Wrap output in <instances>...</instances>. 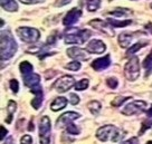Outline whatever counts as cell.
Listing matches in <instances>:
<instances>
[{
    "label": "cell",
    "instance_id": "cell-24",
    "mask_svg": "<svg viewBox=\"0 0 152 144\" xmlns=\"http://www.w3.org/2000/svg\"><path fill=\"white\" fill-rule=\"evenodd\" d=\"M87 108L91 111L92 114H99V112L101 111V104L97 101H91L88 104H87Z\"/></svg>",
    "mask_w": 152,
    "mask_h": 144
},
{
    "label": "cell",
    "instance_id": "cell-13",
    "mask_svg": "<svg viewBox=\"0 0 152 144\" xmlns=\"http://www.w3.org/2000/svg\"><path fill=\"white\" fill-rule=\"evenodd\" d=\"M105 49H106L105 44L99 39L92 40L86 47V50L91 54H103L105 52Z\"/></svg>",
    "mask_w": 152,
    "mask_h": 144
},
{
    "label": "cell",
    "instance_id": "cell-21",
    "mask_svg": "<svg viewBox=\"0 0 152 144\" xmlns=\"http://www.w3.org/2000/svg\"><path fill=\"white\" fill-rule=\"evenodd\" d=\"M16 108H17V104L15 103L14 101H9L8 102V106H7V111H8V116H7V123H10L11 120H12V115L16 112Z\"/></svg>",
    "mask_w": 152,
    "mask_h": 144
},
{
    "label": "cell",
    "instance_id": "cell-31",
    "mask_svg": "<svg viewBox=\"0 0 152 144\" xmlns=\"http://www.w3.org/2000/svg\"><path fill=\"white\" fill-rule=\"evenodd\" d=\"M126 100H129V97H124V96H119V97H116L115 100H113L112 101V103H111V105L114 106V107H119L121 104H123L124 102L126 101Z\"/></svg>",
    "mask_w": 152,
    "mask_h": 144
},
{
    "label": "cell",
    "instance_id": "cell-28",
    "mask_svg": "<svg viewBox=\"0 0 152 144\" xmlns=\"http://www.w3.org/2000/svg\"><path fill=\"white\" fill-rule=\"evenodd\" d=\"M152 126V120H150V117H148L147 120H144L142 122V127H141V130L139 132V135H142L148 129H150Z\"/></svg>",
    "mask_w": 152,
    "mask_h": 144
},
{
    "label": "cell",
    "instance_id": "cell-14",
    "mask_svg": "<svg viewBox=\"0 0 152 144\" xmlns=\"http://www.w3.org/2000/svg\"><path fill=\"white\" fill-rule=\"evenodd\" d=\"M111 65V57L110 55H106L104 57H101L95 59L94 62L92 63V67L94 68L95 71H103L105 68H107Z\"/></svg>",
    "mask_w": 152,
    "mask_h": 144
},
{
    "label": "cell",
    "instance_id": "cell-41",
    "mask_svg": "<svg viewBox=\"0 0 152 144\" xmlns=\"http://www.w3.org/2000/svg\"><path fill=\"white\" fill-rule=\"evenodd\" d=\"M121 144H138V139H137V137H132V139H130L129 141L124 142V143H121Z\"/></svg>",
    "mask_w": 152,
    "mask_h": 144
},
{
    "label": "cell",
    "instance_id": "cell-5",
    "mask_svg": "<svg viewBox=\"0 0 152 144\" xmlns=\"http://www.w3.org/2000/svg\"><path fill=\"white\" fill-rule=\"evenodd\" d=\"M39 141L40 144H49L50 142V120L43 116L39 122Z\"/></svg>",
    "mask_w": 152,
    "mask_h": 144
},
{
    "label": "cell",
    "instance_id": "cell-44",
    "mask_svg": "<svg viewBox=\"0 0 152 144\" xmlns=\"http://www.w3.org/2000/svg\"><path fill=\"white\" fill-rule=\"evenodd\" d=\"M10 142H11V137H9V139H8V141L6 142V144H10Z\"/></svg>",
    "mask_w": 152,
    "mask_h": 144
},
{
    "label": "cell",
    "instance_id": "cell-17",
    "mask_svg": "<svg viewBox=\"0 0 152 144\" xmlns=\"http://www.w3.org/2000/svg\"><path fill=\"white\" fill-rule=\"evenodd\" d=\"M66 105H67V100L65 97H57L52 103L50 108H52L53 112H57V111H61L63 108H65Z\"/></svg>",
    "mask_w": 152,
    "mask_h": 144
},
{
    "label": "cell",
    "instance_id": "cell-42",
    "mask_svg": "<svg viewBox=\"0 0 152 144\" xmlns=\"http://www.w3.org/2000/svg\"><path fill=\"white\" fill-rule=\"evenodd\" d=\"M148 116H149V117H152V105H151V107L149 108V111H148Z\"/></svg>",
    "mask_w": 152,
    "mask_h": 144
},
{
    "label": "cell",
    "instance_id": "cell-15",
    "mask_svg": "<svg viewBox=\"0 0 152 144\" xmlns=\"http://www.w3.org/2000/svg\"><path fill=\"white\" fill-rule=\"evenodd\" d=\"M31 89V93L35 94V97L34 100L31 101V106H33L35 110H38L42 103H43V91H42V86H36L34 88H30Z\"/></svg>",
    "mask_w": 152,
    "mask_h": 144
},
{
    "label": "cell",
    "instance_id": "cell-36",
    "mask_svg": "<svg viewBox=\"0 0 152 144\" xmlns=\"http://www.w3.org/2000/svg\"><path fill=\"white\" fill-rule=\"evenodd\" d=\"M69 98H71V104H73V105H76V104L80 103V97L76 94H71Z\"/></svg>",
    "mask_w": 152,
    "mask_h": 144
},
{
    "label": "cell",
    "instance_id": "cell-10",
    "mask_svg": "<svg viewBox=\"0 0 152 144\" xmlns=\"http://www.w3.org/2000/svg\"><path fill=\"white\" fill-rule=\"evenodd\" d=\"M80 116L81 115L78 113H76V112H66V113H64V114H62L58 117V120L56 121V126L62 129L64 126L69 125L73 121L77 120Z\"/></svg>",
    "mask_w": 152,
    "mask_h": 144
},
{
    "label": "cell",
    "instance_id": "cell-22",
    "mask_svg": "<svg viewBox=\"0 0 152 144\" xmlns=\"http://www.w3.org/2000/svg\"><path fill=\"white\" fill-rule=\"evenodd\" d=\"M143 67H144L145 72H147L145 76H149L150 73L152 72V50H151V53L145 57V59H144V62H143Z\"/></svg>",
    "mask_w": 152,
    "mask_h": 144
},
{
    "label": "cell",
    "instance_id": "cell-40",
    "mask_svg": "<svg viewBox=\"0 0 152 144\" xmlns=\"http://www.w3.org/2000/svg\"><path fill=\"white\" fill-rule=\"evenodd\" d=\"M0 130H1V135H0V139L4 140L8 132H7V130L5 129V126H1V127H0Z\"/></svg>",
    "mask_w": 152,
    "mask_h": 144
},
{
    "label": "cell",
    "instance_id": "cell-25",
    "mask_svg": "<svg viewBox=\"0 0 152 144\" xmlns=\"http://www.w3.org/2000/svg\"><path fill=\"white\" fill-rule=\"evenodd\" d=\"M129 14H131V10L125 9V8H118V9L112 10L111 12H109V15H112L114 17H123Z\"/></svg>",
    "mask_w": 152,
    "mask_h": 144
},
{
    "label": "cell",
    "instance_id": "cell-39",
    "mask_svg": "<svg viewBox=\"0 0 152 144\" xmlns=\"http://www.w3.org/2000/svg\"><path fill=\"white\" fill-rule=\"evenodd\" d=\"M55 40H56V37H55V33L53 35H50L49 37H48V39H47V43L49 44V45H52V44H54L55 43Z\"/></svg>",
    "mask_w": 152,
    "mask_h": 144
},
{
    "label": "cell",
    "instance_id": "cell-38",
    "mask_svg": "<svg viewBox=\"0 0 152 144\" xmlns=\"http://www.w3.org/2000/svg\"><path fill=\"white\" fill-rule=\"evenodd\" d=\"M20 2H23L25 5H31V4H36V2H39V0H19Z\"/></svg>",
    "mask_w": 152,
    "mask_h": 144
},
{
    "label": "cell",
    "instance_id": "cell-18",
    "mask_svg": "<svg viewBox=\"0 0 152 144\" xmlns=\"http://www.w3.org/2000/svg\"><path fill=\"white\" fill-rule=\"evenodd\" d=\"M118 41L122 48H128L132 41V35L129 34V33H122V34H120Z\"/></svg>",
    "mask_w": 152,
    "mask_h": 144
},
{
    "label": "cell",
    "instance_id": "cell-16",
    "mask_svg": "<svg viewBox=\"0 0 152 144\" xmlns=\"http://www.w3.org/2000/svg\"><path fill=\"white\" fill-rule=\"evenodd\" d=\"M24 82L26 84V86L30 87V88H34L36 86H39V82H40V76L38 74H29V75H26L24 76Z\"/></svg>",
    "mask_w": 152,
    "mask_h": 144
},
{
    "label": "cell",
    "instance_id": "cell-20",
    "mask_svg": "<svg viewBox=\"0 0 152 144\" xmlns=\"http://www.w3.org/2000/svg\"><path fill=\"white\" fill-rule=\"evenodd\" d=\"M19 68H20V72H21V74H23L24 76L31 74V72H33V69H34L33 65L29 62H23L20 64Z\"/></svg>",
    "mask_w": 152,
    "mask_h": 144
},
{
    "label": "cell",
    "instance_id": "cell-4",
    "mask_svg": "<svg viewBox=\"0 0 152 144\" xmlns=\"http://www.w3.org/2000/svg\"><path fill=\"white\" fill-rule=\"evenodd\" d=\"M139 58L138 57H132L125 64L124 67V76L128 81L134 82L138 79L139 75H140V65H139Z\"/></svg>",
    "mask_w": 152,
    "mask_h": 144
},
{
    "label": "cell",
    "instance_id": "cell-46",
    "mask_svg": "<svg viewBox=\"0 0 152 144\" xmlns=\"http://www.w3.org/2000/svg\"><path fill=\"white\" fill-rule=\"evenodd\" d=\"M151 8H152V4H151Z\"/></svg>",
    "mask_w": 152,
    "mask_h": 144
},
{
    "label": "cell",
    "instance_id": "cell-27",
    "mask_svg": "<svg viewBox=\"0 0 152 144\" xmlns=\"http://www.w3.org/2000/svg\"><path fill=\"white\" fill-rule=\"evenodd\" d=\"M144 45H147V43H137V44H134L133 46H131V47H130V49H129L128 52H126V56H130V55L135 54L139 49H141Z\"/></svg>",
    "mask_w": 152,
    "mask_h": 144
},
{
    "label": "cell",
    "instance_id": "cell-26",
    "mask_svg": "<svg viewBox=\"0 0 152 144\" xmlns=\"http://www.w3.org/2000/svg\"><path fill=\"white\" fill-rule=\"evenodd\" d=\"M101 6V0H88L87 1V10L93 12V11H96V10L100 8Z\"/></svg>",
    "mask_w": 152,
    "mask_h": 144
},
{
    "label": "cell",
    "instance_id": "cell-35",
    "mask_svg": "<svg viewBox=\"0 0 152 144\" xmlns=\"http://www.w3.org/2000/svg\"><path fill=\"white\" fill-rule=\"evenodd\" d=\"M20 143L21 144H33V139L30 135H24L21 139H20Z\"/></svg>",
    "mask_w": 152,
    "mask_h": 144
},
{
    "label": "cell",
    "instance_id": "cell-7",
    "mask_svg": "<svg viewBox=\"0 0 152 144\" xmlns=\"http://www.w3.org/2000/svg\"><path fill=\"white\" fill-rule=\"evenodd\" d=\"M145 108H147V103L144 101H134L124 107L122 110V114L126 116H132L144 112Z\"/></svg>",
    "mask_w": 152,
    "mask_h": 144
},
{
    "label": "cell",
    "instance_id": "cell-6",
    "mask_svg": "<svg viewBox=\"0 0 152 144\" xmlns=\"http://www.w3.org/2000/svg\"><path fill=\"white\" fill-rule=\"evenodd\" d=\"M17 34L25 43H35L40 37V33L37 29L30 27H21L17 29Z\"/></svg>",
    "mask_w": 152,
    "mask_h": 144
},
{
    "label": "cell",
    "instance_id": "cell-2",
    "mask_svg": "<svg viewBox=\"0 0 152 144\" xmlns=\"http://www.w3.org/2000/svg\"><path fill=\"white\" fill-rule=\"evenodd\" d=\"M125 132L115 127L113 125H105L103 127H100L96 132V137L102 141V142H107V141H113V142H119L124 137Z\"/></svg>",
    "mask_w": 152,
    "mask_h": 144
},
{
    "label": "cell",
    "instance_id": "cell-34",
    "mask_svg": "<svg viewBox=\"0 0 152 144\" xmlns=\"http://www.w3.org/2000/svg\"><path fill=\"white\" fill-rule=\"evenodd\" d=\"M10 88H11V91L14 92L15 94L18 93L19 84H18V81H17V79H11V81H10Z\"/></svg>",
    "mask_w": 152,
    "mask_h": 144
},
{
    "label": "cell",
    "instance_id": "cell-43",
    "mask_svg": "<svg viewBox=\"0 0 152 144\" xmlns=\"http://www.w3.org/2000/svg\"><path fill=\"white\" fill-rule=\"evenodd\" d=\"M28 130H29V131H34V125H33V123H31V122L29 123V127H28Z\"/></svg>",
    "mask_w": 152,
    "mask_h": 144
},
{
    "label": "cell",
    "instance_id": "cell-29",
    "mask_svg": "<svg viewBox=\"0 0 152 144\" xmlns=\"http://www.w3.org/2000/svg\"><path fill=\"white\" fill-rule=\"evenodd\" d=\"M65 68L68 69V71H73V72H76V71H78L80 68H81V64L80 62H72V63H68L67 65H65Z\"/></svg>",
    "mask_w": 152,
    "mask_h": 144
},
{
    "label": "cell",
    "instance_id": "cell-12",
    "mask_svg": "<svg viewBox=\"0 0 152 144\" xmlns=\"http://www.w3.org/2000/svg\"><path fill=\"white\" fill-rule=\"evenodd\" d=\"M82 16V11L77 8H73L66 14V16L63 19V24L65 26H71V25L75 24L77 20L80 19V17Z\"/></svg>",
    "mask_w": 152,
    "mask_h": 144
},
{
    "label": "cell",
    "instance_id": "cell-11",
    "mask_svg": "<svg viewBox=\"0 0 152 144\" xmlns=\"http://www.w3.org/2000/svg\"><path fill=\"white\" fill-rule=\"evenodd\" d=\"M66 53L69 57L75 59V60H88L90 59L88 52L85 50V49H82V48H77V47L68 48Z\"/></svg>",
    "mask_w": 152,
    "mask_h": 144
},
{
    "label": "cell",
    "instance_id": "cell-1",
    "mask_svg": "<svg viewBox=\"0 0 152 144\" xmlns=\"http://www.w3.org/2000/svg\"><path fill=\"white\" fill-rule=\"evenodd\" d=\"M1 59L7 60L14 56L17 52V43L9 31H1Z\"/></svg>",
    "mask_w": 152,
    "mask_h": 144
},
{
    "label": "cell",
    "instance_id": "cell-19",
    "mask_svg": "<svg viewBox=\"0 0 152 144\" xmlns=\"http://www.w3.org/2000/svg\"><path fill=\"white\" fill-rule=\"evenodd\" d=\"M1 7L7 11H17L18 5L15 0H1Z\"/></svg>",
    "mask_w": 152,
    "mask_h": 144
},
{
    "label": "cell",
    "instance_id": "cell-9",
    "mask_svg": "<svg viewBox=\"0 0 152 144\" xmlns=\"http://www.w3.org/2000/svg\"><path fill=\"white\" fill-rule=\"evenodd\" d=\"M90 25L92 27H94L95 29L100 30L101 33H103V34L110 36V37L114 36V30L112 29L111 25H110L107 21H103V20H101V19H94V20H91Z\"/></svg>",
    "mask_w": 152,
    "mask_h": 144
},
{
    "label": "cell",
    "instance_id": "cell-32",
    "mask_svg": "<svg viewBox=\"0 0 152 144\" xmlns=\"http://www.w3.org/2000/svg\"><path fill=\"white\" fill-rule=\"evenodd\" d=\"M106 84H107V86L110 88H112V89H115L118 85H119V83H118V79L115 78V77H109V78H106Z\"/></svg>",
    "mask_w": 152,
    "mask_h": 144
},
{
    "label": "cell",
    "instance_id": "cell-37",
    "mask_svg": "<svg viewBox=\"0 0 152 144\" xmlns=\"http://www.w3.org/2000/svg\"><path fill=\"white\" fill-rule=\"evenodd\" d=\"M72 0H56L55 2V7H63V6L69 4Z\"/></svg>",
    "mask_w": 152,
    "mask_h": 144
},
{
    "label": "cell",
    "instance_id": "cell-33",
    "mask_svg": "<svg viewBox=\"0 0 152 144\" xmlns=\"http://www.w3.org/2000/svg\"><path fill=\"white\" fill-rule=\"evenodd\" d=\"M67 132L69 133V134H78L80 133V129L76 126V125H74L73 123H71L69 125H67Z\"/></svg>",
    "mask_w": 152,
    "mask_h": 144
},
{
    "label": "cell",
    "instance_id": "cell-3",
    "mask_svg": "<svg viewBox=\"0 0 152 144\" xmlns=\"http://www.w3.org/2000/svg\"><path fill=\"white\" fill-rule=\"evenodd\" d=\"M92 36V31L87 30V29H83V30H73L67 33V36L65 37V43L68 45L72 44H76V45H82L84 44Z\"/></svg>",
    "mask_w": 152,
    "mask_h": 144
},
{
    "label": "cell",
    "instance_id": "cell-45",
    "mask_svg": "<svg viewBox=\"0 0 152 144\" xmlns=\"http://www.w3.org/2000/svg\"><path fill=\"white\" fill-rule=\"evenodd\" d=\"M147 144H152V141H149V142H147Z\"/></svg>",
    "mask_w": 152,
    "mask_h": 144
},
{
    "label": "cell",
    "instance_id": "cell-8",
    "mask_svg": "<svg viewBox=\"0 0 152 144\" xmlns=\"http://www.w3.org/2000/svg\"><path fill=\"white\" fill-rule=\"evenodd\" d=\"M74 82H75L74 77L69 76V75H65V76L58 78L56 82L54 83L53 88H55L56 92H58V93H65L74 85Z\"/></svg>",
    "mask_w": 152,
    "mask_h": 144
},
{
    "label": "cell",
    "instance_id": "cell-30",
    "mask_svg": "<svg viewBox=\"0 0 152 144\" xmlns=\"http://www.w3.org/2000/svg\"><path fill=\"white\" fill-rule=\"evenodd\" d=\"M88 87V81L87 79H82L75 85V89L76 91H84Z\"/></svg>",
    "mask_w": 152,
    "mask_h": 144
},
{
    "label": "cell",
    "instance_id": "cell-23",
    "mask_svg": "<svg viewBox=\"0 0 152 144\" xmlns=\"http://www.w3.org/2000/svg\"><path fill=\"white\" fill-rule=\"evenodd\" d=\"M107 23H109L112 27H115V28H118V27H125V26H128L130 25L132 21L130 19L128 20H116V19H109L107 20Z\"/></svg>",
    "mask_w": 152,
    "mask_h": 144
}]
</instances>
